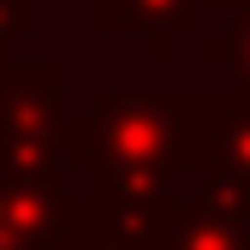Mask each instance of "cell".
I'll return each mask as SVG.
<instances>
[{
	"instance_id": "6",
	"label": "cell",
	"mask_w": 250,
	"mask_h": 250,
	"mask_svg": "<svg viewBox=\"0 0 250 250\" xmlns=\"http://www.w3.org/2000/svg\"><path fill=\"white\" fill-rule=\"evenodd\" d=\"M203 60L227 66V72L250 89V12H238L232 30H221V36H203Z\"/></svg>"
},
{
	"instance_id": "4",
	"label": "cell",
	"mask_w": 250,
	"mask_h": 250,
	"mask_svg": "<svg viewBox=\"0 0 250 250\" xmlns=\"http://www.w3.org/2000/svg\"><path fill=\"white\" fill-rule=\"evenodd\" d=\"M203 24V0H89L96 36H137L149 60H173V42Z\"/></svg>"
},
{
	"instance_id": "1",
	"label": "cell",
	"mask_w": 250,
	"mask_h": 250,
	"mask_svg": "<svg viewBox=\"0 0 250 250\" xmlns=\"http://www.w3.org/2000/svg\"><path fill=\"white\" fill-rule=\"evenodd\" d=\"M185 143H191V119L185 102L161 89H89V107L72 113L66 131V173L83 161H125V167H155V173H185Z\"/></svg>"
},
{
	"instance_id": "5",
	"label": "cell",
	"mask_w": 250,
	"mask_h": 250,
	"mask_svg": "<svg viewBox=\"0 0 250 250\" xmlns=\"http://www.w3.org/2000/svg\"><path fill=\"white\" fill-rule=\"evenodd\" d=\"M143 250H250V232L232 221H214L197 197H173Z\"/></svg>"
},
{
	"instance_id": "3",
	"label": "cell",
	"mask_w": 250,
	"mask_h": 250,
	"mask_svg": "<svg viewBox=\"0 0 250 250\" xmlns=\"http://www.w3.org/2000/svg\"><path fill=\"white\" fill-rule=\"evenodd\" d=\"M78 197L66 179H24L0 173V250H54L72 227Z\"/></svg>"
},
{
	"instance_id": "7",
	"label": "cell",
	"mask_w": 250,
	"mask_h": 250,
	"mask_svg": "<svg viewBox=\"0 0 250 250\" xmlns=\"http://www.w3.org/2000/svg\"><path fill=\"white\" fill-rule=\"evenodd\" d=\"M54 250H137L125 232H113V227H96V221H72L66 227V238H60Z\"/></svg>"
},
{
	"instance_id": "8",
	"label": "cell",
	"mask_w": 250,
	"mask_h": 250,
	"mask_svg": "<svg viewBox=\"0 0 250 250\" xmlns=\"http://www.w3.org/2000/svg\"><path fill=\"white\" fill-rule=\"evenodd\" d=\"M42 24L36 0H0V48H12L18 36H30V30Z\"/></svg>"
},
{
	"instance_id": "2",
	"label": "cell",
	"mask_w": 250,
	"mask_h": 250,
	"mask_svg": "<svg viewBox=\"0 0 250 250\" xmlns=\"http://www.w3.org/2000/svg\"><path fill=\"white\" fill-rule=\"evenodd\" d=\"M66 66L0 48V173L66 179Z\"/></svg>"
}]
</instances>
